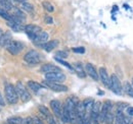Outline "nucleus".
<instances>
[{
    "label": "nucleus",
    "mask_w": 133,
    "mask_h": 124,
    "mask_svg": "<svg viewBox=\"0 0 133 124\" xmlns=\"http://www.w3.org/2000/svg\"><path fill=\"white\" fill-rule=\"evenodd\" d=\"M4 94H5V99L8 104L15 105L18 101V95L17 93L16 87H14L11 83H6L4 88Z\"/></svg>",
    "instance_id": "f257e3e1"
},
{
    "label": "nucleus",
    "mask_w": 133,
    "mask_h": 124,
    "mask_svg": "<svg viewBox=\"0 0 133 124\" xmlns=\"http://www.w3.org/2000/svg\"><path fill=\"white\" fill-rule=\"evenodd\" d=\"M109 89L116 94L118 96H122L123 95V88H122V83L120 81V79L118 78L116 74H112L110 76V84H109Z\"/></svg>",
    "instance_id": "f03ea898"
},
{
    "label": "nucleus",
    "mask_w": 133,
    "mask_h": 124,
    "mask_svg": "<svg viewBox=\"0 0 133 124\" xmlns=\"http://www.w3.org/2000/svg\"><path fill=\"white\" fill-rule=\"evenodd\" d=\"M16 90H17V93L18 95V98L23 101V102H29L31 99H32V96L31 94L28 92L27 88L21 82L18 81L16 84Z\"/></svg>",
    "instance_id": "7ed1b4c3"
},
{
    "label": "nucleus",
    "mask_w": 133,
    "mask_h": 124,
    "mask_svg": "<svg viewBox=\"0 0 133 124\" xmlns=\"http://www.w3.org/2000/svg\"><path fill=\"white\" fill-rule=\"evenodd\" d=\"M44 86L47 87L48 89L52 90L53 92H56V93H65V92H68L69 88L63 84V83H59V82H54V81H49V80H44L43 81Z\"/></svg>",
    "instance_id": "20e7f679"
},
{
    "label": "nucleus",
    "mask_w": 133,
    "mask_h": 124,
    "mask_svg": "<svg viewBox=\"0 0 133 124\" xmlns=\"http://www.w3.org/2000/svg\"><path fill=\"white\" fill-rule=\"evenodd\" d=\"M7 49V51L12 54V55H17L19 54L24 48H25V45L22 43V42H18V41H11L7 46L5 47Z\"/></svg>",
    "instance_id": "39448f33"
},
{
    "label": "nucleus",
    "mask_w": 133,
    "mask_h": 124,
    "mask_svg": "<svg viewBox=\"0 0 133 124\" xmlns=\"http://www.w3.org/2000/svg\"><path fill=\"white\" fill-rule=\"evenodd\" d=\"M25 33L27 34V36L29 37V39H31L32 41L35 40V38L42 32L41 28L39 26L36 25H27L25 26Z\"/></svg>",
    "instance_id": "423d86ee"
},
{
    "label": "nucleus",
    "mask_w": 133,
    "mask_h": 124,
    "mask_svg": "<svg viewBox=\"0 0 133 124\" xmlns=\"http://www.w3.org/2000/svg\"><path fill=\"white\" fill-rule=\"evenodd\" d=\"M24 60L28 62L29 64H38L40 62V54L35 51V50H30L29 52H27L24 56Z\"/></svg>",
    "instance_id": "0eeeda50"
},
{
    "label": "nucleus",
    "mask_w": 133,
    "mask_h": 124,
    "mask_svg": "<svg viewBox=\"0 0 133 124\" xmlns=\"http://www.w3.org/2000/svg\"><path fill=\"white\" fill-rule=\"evenodd\" d=\"M50 108L52 110L53 114L55 117L62 119V114H63V105L58 100H52L50 102Z\"/></svg>",
    "instance_id": "6e6552de"
},
{
    "label": "nucleus",
    "mask_w": 133,
    "mask_h": 124,
    "mask_svg": "<svg viewBox=\"0 0 133 124\" xmlns=\"http://www.w3.org/2000/svg\"><path fill=\"white\" fill-rule=\"evenodd\" d=\"M45 79L54 82H63L66 80V75L63 72H53L45 74Z\"/></svg>",
    "instance_id": "1a4fd4ad"
},
{
    "label": "nucleus",
    "mask_w": 133,
    "mask_h": 124,
    "mask_svg": "<svg viewBox=\"0 0 133 124\" xmlns=\"http://www.w3.org/2000/svg\"><path fill=\"white\" fill-rule=\"evenodd\" d=\"M48 38H49V35H48V33H46V32H41L36 38H35V40H34V44L35 45H37V46H43L45 43H47L48 42Z\"/></svg>",
    "instance_id": "9d476101"
},
{
    "label": "nucleus",
    "mask_w": 133,
    "mask_h": 124,
    "mask_svg": "<svg viewBox=\"0 0 133 124\" xmlns=\"http://www.w3.org/2000/svg\"><path fill=\"white\" fill-rule=\"evenodd\" d=\"M85 70L87 72V74L94 80H98L99 79V75L98 72L96 71V68L91 64V63H86L85 64Z\"/></svg>",
    "instance_id": "9b49d317"
},
{
    "label": "nucleus",
    "mask_w": 133,
    "mask_h": 124,
    "mask_svg": "<svg viewBox=\"0 0 133 124\" xmlns=\"http://www.w3.org/2000/svg\"><path fill=\"white\" fill-rule=\"evenodd\" d=\"M98 75H99V79L101 80L102 84L105 86L107 88H109L110 84V75L108 74V71L104 67H100L98 70Z\"/></svg>",
    "instance_id": "f8f14e48"
},
{
    "label": "nucleus",
    "mask_w": 133,
    "mask_h": 124,
    "mask_svg": "<svg viewBox=\"0 0 133 124\" xmlns=\"http://www.w3.org/2000/svg\"><path fill=\"white\" fill-rule=\"evenodd\" d=\"M40 70H41L42 72H44L45 74H47V73H53V72H62L61 69H59L57 66H55V65H53V64H50V63L42 65Z\"/></svg>",
    "instance_id": "ddd939ff"
},
{
    "label": "nucleus",
    "mask_w": 133,
    "mask_h": 124,
    "mask_svg": "<svg viewBox=\"0 0 133 124\" xmlns=\"http://www.w3.org/2000/svg\"><path fill=\"white\" fill-rule=\"evenodd\" d=\"M12 41V37H11V34L10 32H5L0 40V46L1 47H6L10 42Z\"/></svg>",
    "instance_id": "4468645a"
},
{
    "label": "nucleus",
    "mask_w": 133,
    "mask_h": 124,
    "mask_svg": "<svg viewBox=\"0 0 133 124\" xmlns=\"http://www.w3.org/2000/svg\"><path fill=\"white\" fill-rule=\"evenodd\" d=\"M73 67H74V70L76 71V73H77V75H78L79 78H84L85 76H86L85 69H84V67L82 66V64H81L80 62H76V63H74Z\"/></svg>",
    "instance_id": "2eb2a0df"
},
{
    "label": "nucleus",
    "mask_w": 133,
    "mask_h": 124,
    "mask_svg": "<svg viewBox=\"0 0 133 124\" xmlns=\"http://www.w3.org/2000/svg\"><path fill=\"white\" fill-rule=\"evenodd\" d=\"M58 46V41L57 40H52V41H48L47 43H45L42 48L46 51V52H51L52 50H54L56 47Z\"/></svg>",
    "instance_id": "dca6fc26"
},
{
    "label": "nucleus",
    "mask_w": 133,
    "mask_h": 124,
    "mask_svg": "<svg viewBox=\"0 0 133 124\" xmlns=\"http://www.w3.org/2000/svg\"><path fill=\"white\" fill-rule=\"evenodd\" d=\"M7 25L14 32L18 33V32L25 31V27L22 24H18V22H16V21H7Z\"/></svg>",
    "instance_id": "f3484780"
},
{
    "label": "nucleus",
    "mask_w": 133,
    "mask_h": 124,
    "mask_svg": "<svg viewBox=\"0 0 133 124\" xmlns=\"http://www.w3.org/2000/svg\"><path fill=\"white\" fill-rule=\"evenodd\" d=\"M28 87L35 94H37L41 89H43V86L42 84H40V83H38V82H36L34 80H29L28 81Z\"/></svg>",
    "instance_id": "a211bd4d"
},
{
    "label": "nucleus",
    "mask_w": 133,
    "mask_h": 124,
    "mask_svg": "<svg viewBox=\"0 0 133 124\" xmlns=\"http://www.w3.org/2000/svg\"><path fill=\"white\" fill-rule=\"evenodd\" d=\"M94 103H95V102H94L92 99H85L83 101L84 107L86 109V112L89 113V115H90V112H91V110H92L93 106H94Z\"/></svg>",
    "instance_id": "6ab92c4d"
},
{
    "label": "nucleus",
    "mask_w": 133,
    "mask_h": 124,
    "mask_svg": "<svg viewBox=\"0 0 133 124\" xmlns=\"http://www.w3.org/2000/svg\"><path fill=\"white\" fill-rule=\"evenodd\" d=\"M123 90H124V92L126 93V95H128L129 97L133 98V86L131 82H129V81L124 82Z\"/></svg>",
    "instance_id": "aec40b11"
},
{
    "label": "nucleus",
    "mask_w": 133,
    "mask_h": 124,
    "mask_svg": "<svg viewBox=\"0 0 133 124\" xmlns=\"http://www.w3.org/2000/svg\"><path fill=\"white\" fill-rule=\"evenodd\" d=\"M124 114H123V111H120V110H116V113H115V124H123L124 123Z\"/></svg>",
    "instance_id": "412c9836"
},
{
    "label": "nucleus",
    "mask_w": 133,
    "mask_h": 124,
    "mask_svg": "<svg viewBox=\"0 0 133 124\" xmlns=\"http://www.w3.org/2000/svg\"><path fill=\"white\" fill-rule=\"evenodd\" d=\"M11 16H16V17H18V18H21V19H23V20H25L26 19V16H25V13L21 10V9H18L17 7H12V9H11Z\"/></svg>",
    "instance_id": "4be33fe9"
},
{
    "label": "nucleus",
    "mask_w": 133,
    "mask_h": 124,
    "mask_svg": "<svg viewBox=\"0 0 133 124\" xmlns=\"http://www.w3.org/2000/svg\"><path fill=\"white\" fill-rule=\"evenodd\" d=\"M21 7H22V9H24L25 11H28V12H33L34 10L33 5L30 2H28L27 0L21 2Z\"/></svg>",
    "instance_id": "5701e85b"
},
{
    "label": "nucleus",
    "mask_w": 133,
    "mask_h": 124,
    "mask_svg": "<svg viewBox=\"0 0 133 124\" xmlns=\"http://www.w3.org/2000/svg\"><path fill=\"white\" fill-rule=\"evenodd\" d=\"M7 123L10 124H24V118L19 116H12L7 119Z\"/></svg>",
    "instance_id": "b1692460"
},
{
    "label": "nucleus",
    "mask_w": 133,
    "mask_h": 124,
    "mask_svg": "<svg viewBox=\"0 0 133 124\" xmlns=\"http://www.w3.org/2000/svg\"><path fill=\"white\" fill-rule=\"evenodd\" d=\"M115 121V113L113 111H110L104 118V123L105 124H113Z\"/></svg>",
    "instance_id": "393cba45"
},
{
    "label": "nucleus",
    "mask_w": 133,
    "mask_h": 124,
    "mask_svg": "<svg viewBox=\"0 0 133 124\" xmlns=\"http://www.w3.org/2000/svg\"><path fill=\"white\" fill-rule=\"evenodd\" d=\"M0 16L3 17L6 21H11L12 20V16L10 13H8L7 10H5V9H3L1 7H0Z\"/></svg>",
    "instance_id": "a878e982"
},
{
    "label": "nucleus",
    "mask_w": 133,
    "mask_h": 124,
    "mask_svg": "<svg viewBox=\"0 0 133 124\" xmlns=\"http://www.w3.org/2000/svg\"><path fill=\"white\" fill-rule=\"evenodd\" d=\"M54 59H55V61H57L58 63H61L62 65L66 66L68 69H70V70L74 71V67H73V65H72V64H70L69 62H66V61H65V60H63L62 58H59V57H57V56H55V57H54Z\"/></svg>",
    "instance_id": "bb28decb"
},
{
    "label": "nucleus",
    "mask_w": 133,
    "mask_h": 124,
    "mask_svg": "<svg viewBox=\"0 0 133 124\" xmlns=\"http://www.w3.org/2000/svg\"><path fill=\"white\" fill-rule=\"evenodd\" d=\"M39 111H40V113L43 115V117H44V119L46 120V118L48 117V116H51L52 114L50 113L49 109L46 108L45 106H39Z\"/></svg>",
    "instance_id": "cd10ccee"
},
{
    "label": "nucleus",
    "mask_w": 133,
    "mask_h": 124,
    "mask_svg": "<svg viewBox=\"0 0 133 124\" xmlns=\"http://www.w3.org/2000/svg\"><path fill=\"white\" fill-rule=\"evenodd\" d=\"M42 5H43V7H44V9L46 10V11H48V12H53L54 11V7H53V5L48 2V1H44L43 3H42Z\"/></svg>",
    "instance_id": "c85d7f7f"
},
{
    "label": "nucleus",
    "mask_w": 133,
    "mask_h": 124,
    "mask_svg": "<svg viewBox=\"0 0 133 124\" xmlns=\"http://www.w3.org/2000/svg\"><path fill=\"white\" fill-rule=\"evenodd\" d=\"M72 51L75 52V53L84 54L85 53V48L84 47H75V48H72Z\"/></svg>",
    "instance_id": "c756f323"
},
{
    "label": "nucleus",
    "mask_w": 133,
    "mask_h": 124,
    "mask_svg": "<svg viewBox=\"0 0 133 124\" xmlns=\"http://www.w3.org/2000/svg\"><path fill=\"white\" fill-rule=\"evenodd\" d=\"M55 56H57V57L64 59V58H66V57H68V52H66V51H57V53H56Z\"/></svg>",
    "instance_id": "7c9ffc66"
},
{
    "label": "nucleus",
    "mask_w": 133,
    "mask_h": 124,
    "mask_svg": "<svg viewBox=\"0 0 133 124\" xmlns=\"http://www.w3.org/2000/svg\"><path fill=\"white\" fill-rule=\"evenodd\" d=\"M32 118H33L34 124H43V121L38 116H32Z\"/></svg>",
    "instance_id": "2f4dec72"
},
{
    "label": "nucleus",
    "mask_w": 133,
    "mask_h": 124,
    "mask_svg": "<svg viewBox=\"0 0 133 124\" xmlns=\"http://www.w3.org/2000/svg\"><path fill=\"white\" fill-rule=\"evenodd\" d=\"M24 124H34L32 117H26L24 118Z\"/></svg>",
    "instance_id": "473e14b6"
},
{
    "label": "nucleus",
    "mask_w": 133,
    "mask_h": 124,
    "mask_svg": "<svg viewBox=\"0 0 133 124\" xmlns=\"http://www.w3.org/2000/svg\"><path fill=\"white\" fill-rule=\"evenodd\" d=\"M126 112H127L128 116L133 117V107H127V109H126Z\"/></svg>",
    "instance_id": "72a5a7b5"
},
{
    "label": "nucleus",
    "mask_w": 133,
    "mask_h": 124,
    "mask_svg": "<svg viewBox=\"0 0 133 124\" xmlns=\"http://www.w3.org/2000/svg\"><path fill=\"white\" fill-rule=\"evenodd\" d=\"M44 20H45L46 24H52L53 22V18L51 16H45L44 17Z\"/></svg>",
    "instance_id": "f704fd0d"
},
{
    "label": "nucleus",
    "mask_w": 133,
    "mask_h": 124,
    "mask_svg": "<svg viewBox=\"0 0 133 124\" xmlns=\"http://www.w3.org/2000/svg\"><path fill=\"white\" fill-rule=\"evenodd\" d=\"M3 106H5V101L3 99V96L0 93V107H3Z\"/></svg>",
    "instance_id": "c9c22d12"
},
{
    "label": "nucleus",
    "mask_w": 133,
    "mask_h": 124,
    "mask_svg": "<svg viewBox=\"0 0 133 124\" xmlns=\"http://www.w3.org/2000/svg\"><path fill=\"white\" fill-rule=\"evenodd\" d=\"M3 34H4V32L2 29H0V40H1V38H2V36H3Z\"/></svg>",
    "instance_id": "e433bc0d"
},
{
    "label": "nucleus",
    "mask_w": 133,
    "mask_h": 124,
    "mask_svg": "<svg viewBox=\"0 0 133 124\" xmlns=\"http://www.w3.org/2000/svg\"><path fill=\"white\" fill-rule=\"evenodd\" d=\"M90 124H99V121H91Z\"/></svg>",
    "instance_id": "4c0bfd02"
},
{
    "label": "nucleus",
    "mask_w": 133,
    "mask_h": 124,
    "mask_svg": "<svg viewBox=\"0 0 133 124\" xmlns=\"http://www.w3.org/2000/svg\"><path fill=\"white\" fill-rule=\"evenodd\" d=\"M56 124H64V122H57Z\"/></svg>",
    "instance_id": "58836bf2"
},
{
    "label": "nucleus",
    "mask_w": 133,
    "mask_h": 124,
    "mask_svg": "<svg viewBox=\"0 0 133 124\" xmlns=\"http://www.w3.org/2000/svg\"><path fill=\"white\" fill-rule=\"evenodd\" d=\"M131 83H132V86H133V78H132V79H131Z\"/></svg>",
    "instance_id": "ea45409f"
},
{
    "label": "nucleus",
    "mask_w": 133,
    "mask_h": 124,
    "mask_svg": "<svg viewBox=\"0 0 133 124\" xmlns=\"http://www.w3.org/2000/svg\"><path fill=\"white\" fill-rule=\"evenodd\" d=\"M7 124H10V123H7Z\"/></svg>",
    "instance_id": "a19ab883"
},
{
    "label": "nucleus",
    "mask_w": 133,
    "mask_h": 124,
    "mask_svg": "<svg viewBox=\"0 0 133 124\" xmlns=\"http://www.w3.org/2000/svg\"><path fill=\"white\" fill-rule=\"evenodd\" d=\"M131 124H133V122H132V123H131Z\"/></svg>",
    "instance_id": "79ce46f5"
}]
</instances>
